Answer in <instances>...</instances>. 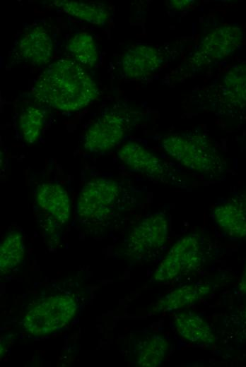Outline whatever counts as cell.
<instances>
[{
    "label": "cell",
    "instance_id": "6da1fadb",
    "mask_svg": "<svg viewBox=\"0 0 246 367\" xmlns=\"http://www.w3.org/2000/svg\"><path fill=\"white\" fill-rule=\"evenodd\" d=\"M99 94L98 85L86 68L67 59L47 66L32 89V96L39 105L69 112L88 107Z\"/></svg>",
    "mask_w": 246,
    "mask_h": 367
},
{
    "label": "cell",
    "instance_id": "7a4b0ae2",
    "mask_svg": "<svg viewBox=\"0 0 246 367\" xmlns=\"http://www.w3.org/2000/svg\"><path fill=\"white\" fill-rule=\"evenodd\" d=\"M137 190L119 180L97 176L88 180L78 193L76 217L94 234L108 230L116 219L134 205Z\"/></svg>",
    "mask_w": 246,
    "mask_h": 367
},
{
    "label": "cell",
    "instance_id": "3957f363",
    "mask_svg": "<svg viewBox=\"0 0 246 367\" xmlns=\"http://www.w3.org/2000/svg\"><path fill=\"white\" fill-rule=\"evenodd\" d=\"M160 145L168 156L185 169L208 178H219L226 161L206 135L186 131L166 134Z\"/></svg>",
    "mask_w": 246,
    "mask_h": 367
},
{
    "label": "cell",
    "instance_id": "277c9868",
    "mask_svg": "<svg viewBox=\"0 0 246 367\" xmlns=\"http://www.w3.org/2000/svg\"><path fill=\"white\" fill-rule=\"evenodd\" d=\"M77 303L67 294H53L37 299L27 310L22 325L33 336H45L57 332L75 316Z\"/></svg>",
    "mask_w": 246,
    "mask_h": 367
},
{
    "label": "cell",
    "instance_id": "5b68a950",
    "mask_svg": "<svg viewBox=\"0 0 246 367\" xmlns=\"http://www.w3.org/2000/svg\"><path fill=\"white\" fill-rule=\"evenodd\" d=\"M117 155L128 169L151 180L177 188L188 186L186 177L177 168L139 142L124 143Z\"/></svg>",
    "mask_w": 246,
    "mask_h": 367
},
{
    "label": "cell",
    "instance_id": "8992f818",
    "mask_svg": "<svg viewBox=\"0 0 246 367\" xmlns=\"http://www.w3.org/2000/svg\"><path fill=\"white\" fill-rule=\"evenodd\" d=\"M204 237L191 232L177 239L169 248L152 276V281L165 283L199 269L206 258Z\"/></svg>",
    "mask_w": 246,
    "mask_h": 367
},
{
    "label": "cell",
    "instance_id": "52a82bcc",
    "mask_svg": "<svg viewBox=\"0 0 246 367\" xmlns=\"http://www.w3.org/2000/svg\"><path fill=\"white\" fill-rule=\"evenodd\" d=\"M242 29L233 24L220 25L209 31L189 58L194 68H201L231 56L242 45Z\"/></svg>",
    "mask_w": 246,
    "mask_h": 367
},
{
    "label": "cell",
    "instance_id": "ba28073f",
    "mask_svg": "<svg viewBox=\"0 0 246 367\" xmlns=\"http://www.w3.org/2000/svg\"><path fill=\"white\" fill-rule=\"evenodd\" d=\"M170 235L167 215L162 212L150 214L131 229L124 243L129 258H144L166 245Z\"/></svg>",
    "mask_w": 246,
    "mask_h": 367
},
{
    "label": "cell",
    "instance_id": "9c48e42d",
    "mask_svg": "<svg viewBox=\"0 0 246 367\" xmlns=\"http://www.w3.org/2000/svg\"><path fill=\"white\" fill-rule=\"evenodd\" d=\"M130 122L129 115L122 110L103 114L85 131L83 148L90 153L105 152L113 149L122 141Z\"/></svg>",
    "mask_w": 246,
    "mask_h": 367
},
{
    "label": "cell",
    "instance_id": "30bf717a",
    "mask_svg": "<svg viewBox=\"0 0 246 367\" xmlns=\"http://www.w3.org/2000/svg\"><path fill=\"white\" fill-rule=\"evenodd\" d=\"M164 61L163 52L156 47L138 44L129 48L122 55L120 71L129 80L148 78L160 69Z\"/></svg>",
    "mask_w": 246,
    "mask_h": 367
},
{
    "label": "cell",
    "instance_id": "8fae6325",
    "mask_svg": "<svg viewBox=\"0 0 246 367\" xmlns=\"http://www.w3.org/2000/svg\"><path fill=\"white\" fill-rule=\"evenodd\" d=\"M35 200L40 210L54 223L63 225L71 215V201L65 188L54 180H43L33 189Z\"/></svg>",
    "mask_w": 246,
    "mask_h": 367
},
{
    "label": "cell",
    "instance_id": "7c38bea8",
    "mask_svg": "<svg viewBox=\"0 0 246 367\" xmlns=\"http://www.w3.org/2000/svg\"><path fill=\"white\" fill-rule=\"evenodd\" d=\"M17 51L25 63L35 67H42L51 61L54 54V44L45 28L35 25L21 35Z\"/></svg>",
    "mask_w": 246,
    "mask_h": 367
},
{
    "label": "cell",
    "instance_id": "4fadbf2b",
    "mask_svg": "<svg viewBox=\"0 0 246 367\" xmlns=\"http://www.w3.org/2000/svg\"><path fill=\"white\" fill-rule=\"evenodd\" d=\"M213 221L228 236L246 238V200L232 198L217 205L212 212Z\"/></svg>",
    "mask_w": 246,
    "mask_h": 367
},
{
    "label": "cell",
    "instance_id": "5bb4252c",
    "mask_svg": "<svg viewBox=\"0 0 246 367\" xmlns=\"http://www.w3.org/2000/svg\"><path fill=\"white\" fill-rule=\"evenodd\" d=\"M219 100L228 110L246 109V62L229 67L219 83Z\"/></svg>",
    "mask_w": 246,
    "mask_h": 367
},
{
    "label": "cell",
    "instance_id": "9a60e30c",
    "mask_svg": "<svg viewBox=\"0 0 246 367\" xmlns=\"http://www.w3.org/2000/svg\"><path fill=\"white\" fill-rule=\"evenodd\" d=\"M212 290L209 282H194L178 287L161 297L153 307L155 313L175 312L189 307L208 296Z\"/></svg>",
    "mask_w": 246,
    "mask_h": 367
},
{
    "label": "cell",
    "instance_id": "2e32d148",
    "mask_svg": "<svg viewBox=\"0 0 246 367\" xmlns=\"http://www.w3.org/2000/svg\"><path fill=\"white\" fill-rule=\"evenodd\" d=\"M173 324L180 337L187 342L204 345H213L216 342V336L209 323L194 311H175Z\"/></svg>",
    "mask_w": 246,
    "mask_h": 367
},
{
    "label": "cell",
    "instance_id": "e0dca14e",
    "mask_svg": "<svg viewBox=\"0 0 246 367\" xmlns=\"http://www.w3.org/2000/svg\"><path fill=\"white\" fill-rule=\"evenodd\" d=\"M134 363L140 367H157L165 359L169 342L162 335L150 333L139 337L133 342Z\"/></svg>",
    "mask_w": 246,
    "mask_h": 367
},
{
    "label": "cell",
    "instance_id": "ac0fdd59",
    "mask_svg": "<svg viewBox=\"0 0 246 367\" xmlns=\"http://www.w3.org/2000/svg\"><path fill=\"white\" fill-rule=\"evenodd\" d=\"M53 4L69 16L93 25H103L110 16L106 6L100 2L54 0Z\"/></svg>",
    "mask_w": 246,
    "mask_h": 367
},
{
    "label": "cell",
    "instance_id": "d6986e66",
    "mask_svg": "<svg viewBox=\"0 0 246 367\" xmlns=\"http://www.w3.org/2000/svg\"><path fill=\"white\" fill-rule=\"evenodd\" d=\"M45 107L28 105L21 110L18 118V128L22 139L33 144L40 138L46 119Z\"/></svg>",
    "mask_w": 246,
    "mask_h": 367
},
{
    "label": "cell",
    "instance_id": "ffe728a7",
    "mask_svg": "<svg viewBox=\"0 0 246 367\" xmlns=\"http://www.w3.org/2000/svg\"><path fill=\"white\" fill-rule=\"evenodd\" d=\"M66 47L73 60L85 68H93L98 63V47L90 34L86 32L76 33L68 41Z\"/></svg>",
    "mask_w": 246,
    "mask_h": 367
},
{
    "label": "cell",
    "instance_id": "44dd1931",
    "mask_svg": "<svg viewBox=\"0 0 246 367\" xmlns=\"http://www.w3.org/2000/svg\"><path fill=\"white\" fill-rule=\"evenodd\" d=\"M25 246L23 236L17 231L9 232L0 246V272L4 275L18 267L23 261Z\"/></svg>",
    "mask_w": 246,
    "mask_h": 367
},
{
    "label": "cell",
    "instance_id": "7402d4cb",
    "mask_svg": "<svg viewBox=\"0 0 246 367\" xmlns=\"http://www.w3.org/2000/svg\"><path fill=\"white\" fill-rule=\"evenodd\" d=\"M169 2L171 8L177 11L188 9L194 4V1L191 0H172Z\"/></svg>",
    "mask_w": 246,
    "mask_h": 367
},
{
    "label": "cell",
    "instance_id": "603a6c76",
    "mask_svg": "<svg viewBox=\"0 0 246 367\" xmlns=\"http://www.w3.org/2000/svg\"><path fill=\"white\" fill-rule=\"evenodd\" d=\"M238 289L241 294L246 295V263L238 282Z\"/></svg>",
    "mask_w": 246,
    "mask_h": 367
},
{
    "label": "cell",
    "instance_id": "cb8c5ba5",
    "mask_svg": "<svg viewBox=\"0 0 246 367\" xmlns=\"http://www.w3.org/2000/svg\"><path fill=\"white\" fill-rule=\"evenodd\" d=\"M243 315H244V318H245V320L246 321V306H245V308L243 310Z\"/></svg>",
    "mask_w": 246,
    "mask_h": 367
}]
</instances>
